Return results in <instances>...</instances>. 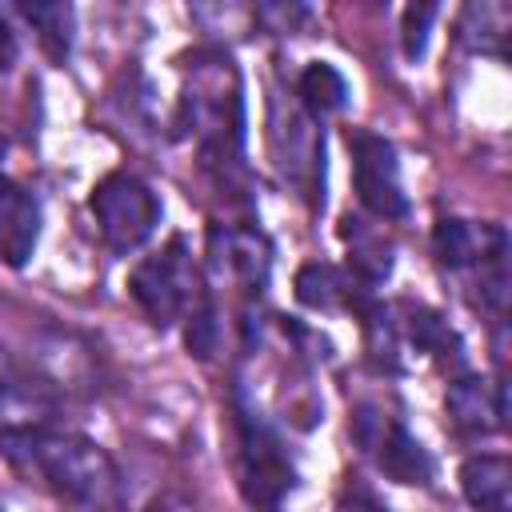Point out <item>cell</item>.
Wrapping results in <instances>:
<instances>
[{"instance_id": "1", "label": "cell", "mask_w": 512, "mask_h": 512, "mask_svg": "<svg viewBox=\"0 0 512 512\" xmlns=\"http://www.w3.org/2000/svg\"><path fill=\"white\" fill-rule=\"evenodd\" d=\"M0 452L12 468L40 480L48 492L88 508V512H112L120 504V468L116 460L88 436L60 432V428H20L0 432Z\"/></svg>"}, {"instance_id": "2", "label": "cell", "mask_w": 512, "mask_h": 512, "mask_svg": "<svg viewBox=\"0 0 512 512\" xmlns=\"http://www.w3.org/2000/svg\"><path fill=\"white\" fill-rule=\"evenodd\" d=\"M180 128L200 144L204 164H240L244 152V84L228 52H192L180 96Z\"/></svg>"}, {"instance_id": "3", "label": "cell", "mask_w": 512, "mask_h": 512, "mask_svg": "<svg viewBox=\"0 0 512 512\" xmlns=\"http://www.w3.org/2000/svg\"><path fill=\"white\" fill-rule=\"evenodd\" d=\"M232 444L240 496L260 512H276L296 488V464L284 436L260 416L256 404L244 400L240 388L232 392Z\"/></svg>"}, {"instance_id": "4", "label": "cell", "mask_w": 512, "mask_h": 512, "mask_svg": "<svg viewBox=\"0 0 512 512\" xmlns=\"http://www.w3.org/2000/svg\"><path fill=\"white\" fill-rule=\"evenodd\" d=\"M128 292L156 328H172V324L188 320L208 300L200 268H196L184 236H172L156 256L140 260L128 276Z\"/></svg>"}, {"instance_id": "5", "label": "cell", "mask_w": 512, "mask_h": 512, "mask_svg": "<svg viewBox=\"0 0 512 512\" xmlns=\"http://www.w3.org/2000/svg\"><path fill=\"white\" fill-rule=\"evenodd\" d=\"M432 252L452 272H472L480 288V304L504 312L508 300V232L500 224H476L448 216L432 228Z\"/></svg>"}, {"instance_id": "6", "label": "cell", "mask_w": 512, "mask_h": 512, "mask_svg": "<svg viewBox=\"0 0 512 512\" xmlns=\"http://www.w3.org/2000/svg\"><path fill=\"white\" fill-rule=\"evenodd\" d=\"M88 208L96 216V228H100V240L128 256L136 252L160 224V200L156 192L136 176V172H108L92 196H88Z\"/></svg>"}, {"instance_id": "7", "label": "cell", "mask_w": 512, "mask_h": 512, "mask_svg": "<svg viewBox=\"0 0 512 512\" xmlns=\"http://www.w3.org/2000/svg\"><path fill=\"white\" fill-rule=\"evenodd\" d=\"M352 440L360 444V452L396 484H428L436 464L428 456V448L408 432V424L392 412H384L380 404H360L352 412Z\"/></svg>"}, {"instance_id": "8", "label": "cell", "mask_w": 512, "mask_h": 512, "mask_svg": "<svg viewBox=\"0 0 512 512\" xmlns=\"http://www.w3.org/2000/svg\"><path fill=\"white\" fill-rule=\"evenodd\" d=\"M348 152H352V188L364 212H372L376 220H404L408 196L392 140L368 128H348Z\"/></svg>"}, {"instance_id": "9", "label": "cell", "mask_w": 512, "mask_h": 512, "mask_svg": "<svg viewBox=\"0 0 512 512\" xmlns=\"http://www.w3.org/2000/svg\"><path fill=\"white\" fill-rule=\"evenodd\" d=\"M208 268L212 276L228 280L232 288L260 296L272 272V244L256 228L240 224H212L208 232Z\"/></svg>"}, {"instance_id": "10", "label": "cell", "mask_w": 512, "mask_h": 512, "mask_svg": "<svg viewBox=\"0 0 512 512\" xmlns=\"http://www.w3.org/2000/svg\"><path fill=\"white\" fill-rule=\"evenodd\" d=\"M444 408L464 436H492L508 424V384L484 376H456L444 392Z\"/></svg>"}, {"instance_id": "11", "label": "cell", "mask_w": 512, "mask_h": 512, "mask_svg": "<svg viewBox=\"0 0 512 512\" xmlns=\"http://www.w3.org/2000/svg\"><path fill=\"white\" fill-rule=\"evenodd\" d=\"M56 412V392L48 380H36L24 372L4 348H0V432L20 428H48Z\"/></svg>"}, {"instance_id": "12", "label": "cell", "mask_w": 512, "mask_h": 512, "mask_svg": "<svg viewBox=\"0 0 512 512\" xmlns=\"http://www.w3.org/2000/svg\"><path fill=\"white\" fill-rule=\"evenodd\" d=\"M296 300L316 312H364L376 296L364 280H356L348 268H336L328 260H312L296 272Z\"/></svg>"}, {"instance_id": "13", "label": "cell", "mask_w": 512, "mask_h": 512, "mask_svg": "<svg viewBox=\"0 0 512 512\" xmlns=\"http://www.w3.org/2000/svg\"><path fill=\"white\" fill-rule=\"evenodd\" d=\"M388 312H392V328H396L400 348L424 352L432 360H452V364L464 360V340L456 336V328L436 308L416 304V300H400V304H388Z\"/></svg>"}, {"instance_id": "14", "label": "cell", "mask_w": 512, "mask_h": 512, "mask_svg": "<svg viewBox=\"0 0 512 512\" xmlns=\"http://www.w3.org/2000/svg\"><path fill=\"white\" fill-rule=\"evenodd\" d=\"M40 236V204L36 196L0 172V260L20 268Z\"/></svg>"}, {"instance_id": "15", "label": "cell", "mask_w": 512, "mask_h": 512, "mask_svg": "<svg viewBox=\"0 0 512 512\" xmlns=\"http://www.w3.org/2000/svg\"><path fill=\"white\" fill-rule=\"evenodd\" d=\"M460 492L476 512H512V460L480 452L460 464Z\"/></svg>"}, {"instance_id": "16", "label": "cell", "mask_w": 512, "mask_h": 512, "mask_svg": "<svg viewBox=\"0 0 512 512\" xmlns=\"http://www.w3.org/2000/svg\"><path fill=\"white\" fill-rule=\"evenodd\" d=\"M512 28V8L500 0H480V4H464L460 20H456V36L468 52H484V56H504V40Z\"/></svg>"}, {"instance_id": "17", "label": "cell", "mask_w": 512, "mask_h": 512, "mask_svg": "<svg viewBox=\"0 0 512 512\" xmlns=\"http://www.w3.org/2000/svg\"><path fill=\"white\" fill-rule=\"evenodd\" d=\"M344 244H348V272L356 280H364L368 288L384 284L388 272H392V244L384 240V232L368 228L364 220L356 216H344V228H340Z\"/></svg>"}, {"instance_id": "18", "label": "cell", "mask_w": 512, "mask_h": 512, "mask_svg": "<svg viewBox=\"0 0 512 512\" xmlns=\"http://www.w3.org/2000/svg\"><path fill=\"white\" fill-rule=\"evenodd\" d=\"M296 104H300L304 116H312V120L320 124L324 116H332V112H340V108L348 104V80H344L332 64L312 60V64L296 76Z\"/></svg>"}, {"instance_id": "19", "label": "cell", "mask_w": 512, "mask_h": 512, "mask_svg": "<svg viewBox=\"0 0 512 512\" xmlns=\"http://www.w3.org/2000/svg\"><path fill=\"white\" fill-rule=\"evenodd\" d=\"M20 16L36 24L40 44L52 60H64L72 48V8L68 4H20Z\"/></svg>"}, {"instance_id": "20", "label": "cell", "mask_w": 512, "mask_h": 512, "mask_svg": "<svg viewBox=\"0 0 512 512\" xmlns=\"http://www.w3.org/2000/svg\"><path fill=\"white\" fill-rule=\"evenodd\" d=\"M184 344H188V352H192L196 360H208V356L216 352V344H220V324H216L212 300H204V304L184 320Z\"/></svg>"}, {"instance_id": "21", "label": "cell", "mask_w": 512, "mask_h": 512, "mask_svg": "<svg viewBox=\"0 0 512 512\" xmlns=\"http://www.w3.org/2000/svg\"><path fill=\"white\" fill-rule=\"evenodd\" d=\"M436 16H440L436 4H408V8H404L400 32H404V56H408V60H420V56H424V48H428V28H432Z\"/></svg>"}, {"instance_id": "22", "label": "cell", "mask_w": 512, "mask_h": 512, "mask_svg": "<svg viewBox=\"0 0 512 512\" xmlns=\"http://www.w3.org/2000/svg\"><path fill=\"white\" fill-rule=\"evenodd\" d=\"M16 36H12V28H8V20L0 16V72H8L12 64H16Z\"/></svg>"}, {"instance_id": "23", "label": "cell", "mask_w": 512, "mask_h": 512, "mask_svg": "<svg viewBox=\"0 0 512 512\" xmlns=\"http://www.w3.org/2000/svg\"><path fill=\"white\" fill-rule=\"evenodd\" d=\"M144 512H200V508L188 504V500H180V496H160V500H152Z\"/></svg>"}, {"instance_id": "24", "label": "cell", "mask_w": 512, "mask_h": 512, "mask_svg": "<svg viewBox=\"0 0 512 512\" xmlns=\"http://www.w3.org/2000/svg\"><path fill=\"white\" fill-rule=\"evenodd\" d=\"M340 512H388V508H380L368 492H352V500H344V504H340Z\"/></svg>"}]
</instances>
